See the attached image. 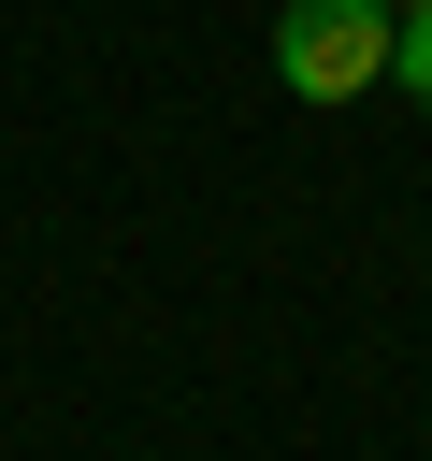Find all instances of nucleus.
Masks as SVG:
<instances>
[{
	"label": "nucleus",
	"instance_id": "f03ea898",
	"mask_svg": "<svg viewBox=\"0 0 432 461\" xmlns=\"http://www.w3.org/2000/svg\"><path fill=\"white\" fill-rule=\"evenodd\" d=\"M389 86H403V101H432V14H403V29H389Z\"/></svg>",
	"mask_w": 432,
	"mask_h": 461
},
{
	"label": "nucleus",
	"instance_id": "7ed1b4c3",
	"mask_svg": "<svg viewBox=\"0 0 432 461\" xmlns=\"http://www.w3.org/2000/svg\"><path fill=\"white\" fill-rule=\"evenodd\" d=\"M389 14H432V0H389Z\"/></svg>",
	"mask_w": 432,
	"mask_h": 461
},
{
	"label": "nucleus",
	"instance_id": "f257e3e1",
	"mask_svg": "<svg viewBox=\"0 0 432 461\" xmlns=\"http://www.w3.org/2000/svg\"><path fill=\"white\" fill-rule=\"evenodd\" d=\"M389 0H288L274 14V72L302 86V101H360V86H389Z\"/></svg>",
	"mask_w": 432,
	"mask_h": 461
}]
</instances>
